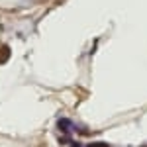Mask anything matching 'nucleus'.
Masks as SVG:
<instances>
[{"label":"nucleus","mask_w":147,"mask_h":147,"mask_svg":"<svg viewBox=\"0 0 147 147\" xmlns=\"http://www.w3.org/2000/svg\"><path fill=\"white\" fill-rule=\"evenodd\" d=\"M8 59H10V47L2 45L0 47V63H6Z\"/></svg>","instance_id":"obj_1"},{"label":"nucleus","mask_w":147,"mask_h":147,"mask_svg":"<svg viewBox=\"0 0 147 147\" xmlns=\"http://www.w3.org/2000/svg\"><path fill=\"white\" fill-rule=\"evenodd\" d=\"M141 147H147V145H141Z\"/></svg>","instance_id":"obj_3"},{"label":"nucleus","mask_w":147,"mask_h":147,"mask_svg":"<svg viewBox=\"0 0 147 147\" xmlns=\"http://www.w3.org/2000/svg\"><path fill=\"white\" fill-rule=\"evenodd\" d=\"M88 147H108V145H106V143H90Z\"/></svg>","instance_id":"obj_2"}]
</instances>
